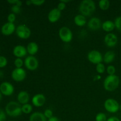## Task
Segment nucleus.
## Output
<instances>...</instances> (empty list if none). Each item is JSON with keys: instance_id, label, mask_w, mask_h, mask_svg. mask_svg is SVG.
Here are the masks:
<instances>
[{"instance_id": "f257e3e1", "label": "nucleus", "mask_w": 121, "mask_h": 121, "mask_svg": "<svg viewBox=\"0 0 121 121\" xmlns=\"http://www.w3.org/2000/svg\"><path fill=\"white\" fill-rule=\"evenodd\" d=\"M95 10V3L92 0H83L79 4V12L85 17L91 16Z\"/></svg>"}, {"instance_id": "f03ea898", "label": "nucleus", "mask_w": 121, "mask_h": 121, "mask_svg": "<svg viewBox=\"0 0 121 121\" xmlns=\"http://www.w3.org/2000/svg\"><path fill=\"white\" fill-rule=\"evenodd\" d=\"M120 80L118 76L109 75L105 78L104 82V88L109 92H113L115 91L119 86Z\"/></svg>"}, {"instance_id": "7ed1b4c3", "label": "nucleus", "mask_w": 121, "mask_h": 121, "mask_svg": "<svg viewBox=\"0 0 121 121\" xmlns=\"http://www.w3.org/2000/svg\"><path fill=\"white\" fill-rule=\"evenodd\" d=\"M22 106L18 102L11 101L5 106V112L8 116L11 117H19L22 113Z\"/></svg>"}, {"instance_id": "20e7f679", "label": "nucleus", "mask_w": 121, "mask_h": 121, "mask_svg": "<svg viewBox=\"0 0 121 121\" xmlns=\"http://www.w3.org/2000/svg\"><path fill=\"white\" fill-rule=\"evenodd\" d=\"M59 35L60 40L65 43H69L73 39V33L69 27H61L59 31Z\"/></svg>"}, {"instance_id": "39448f33", "label": "nucleus", "mask_w": 121, "mask_h": 121, "mask_svg": "<svg viewBox=\"0 0 121 121\" xmlns=\"http://www.w3.org/2000/svg\"><path fill=\"white\" fill-rule=\"evenodd\" d=\"M105 109L110 113H116L119 110V104L117 100L112 98H109L104 103Z\"/></svg>"}, {"instance_id": "423d86ee", "label": "nucleus", "mask_w": 121, "mask_h": 121, "mask_svg": "<svg viewBox=\"0 0 121 121\" xmlns=\"http://www.w3.org/2000/svg\"><path fill=\"white\" fill-rule=\"evenodd\" d=\"M104 57L102 56L100 52L96 50H93L89 52L87 54V59L92 63L95 65H98L101 63L104 60Z\"/></svg>"}, {"instance_id": "0eeeda50", "label": "nucleus", "mask_w": 121, "mask_h": 121, "mask_svg": "<svg viewBox=\"0 0 121 121\" xmlns=\"http://www.w3.org/2000/svg\"><path fill=\"white\" fill-rule=\"evenodd\" d=\"M16 34L21 39H28L31 35V30L26 25H20L15 30Z\"/></svg>"}, {"instance_id": "6e6552de", "label": "nucleus", "mask_w": 121, "mask_h": 121, "mask_svg": "<svg viewBox=\"0 0 121 121\" xmlns=\"http://www.w3.org/2000/svg\"><path fill=\"white\" fill-rule=\"evenodd\" d=\"M39 61L37 59L33 56H28L24 60V65L29 70H35L39 67Z\"/></svg>"}, {"instance_id": "1a4fd4ad", "label": "nucleus", "mask_w": 121, "mask_h": 121, "mask_svg": "<svg viewBox=\"0 0 121 121\" xmlns=\"http://www.w3.org/2000/svg\"><path fill=\"white\" fill-rule=\"evenodd\" d=\"M26 72L22 68H15L11 73L12 79L15 82H22L26 78Z\"/></svg>"}, {"instance_id": "9d476101", "label": "nucleus", "mask_w": 121, "mask_h": 121, "mask_svg": "<svg viewBox=\"0 0 121 121\" xmlns=\"http://www.w3.org/2000/svg\"><path fill=\"white\" fill-rule=\"evenodd\" d=\"M0 92L5 96H11L14 92V87L11 83L7 82H2L0 85Z\"/></svg>"}, {"instance_id": "9b49d317", "label": "nucleus", "mask_w": 121, "mask_h": 121, "mask_svg": "<svg viewBox=\"0 0 121 121\" xmlns=\"http://www.w3.org/2000/svg\"><path fill=\"white\" fill-rule=\"evenodd\" d=\"M104 42L108 47H115L118 43V37L113 33H108L104 38Z\"/></svg>"}, {"instance_id": "f8f14e48", "label": "nucleus", "mask_w": 121, "mask_h": 121, "mask_svg": "<svg viewBox=\"0 0 121 121\" xmlns=\"http://www.w3.org/2000/svg\"><path fill=\"white\" fill-rule=\"evenodd\" d=\"M102 26L101 20L98 17H92L87 22V27L90 30L93 31H96L100 29Z\"/></svg>"}, {"instance_id": "ddd939ff", "label": "nucleus", "mask_w": 121, "mask_h": 121, "mask_svg": "<svg viewBox=\"0 0 121 121\" xmlns=\"http://www.w3.org/2000/svg\"><path fill=\"white\" fill-rule=\"evenodd\" d=\"M46 99L45 96L41 93L35 95L32 98V104L35 107H41L46 103Z\"/></svg>"}, {"instance_id": "4468645a", "label": "nucleus", "mask_w": 121, "mask_h": 121, "mask_svg": "<svg viewBox=\"0 0 121 121\" xmlns=\"http://www.w3.org/2000/svg\"><path fill=\"white\" fill-rule=\"evenodd\" d=\"M16 30L15 26L14 23L7 22L5 23L1 28V32L2 34L5 35H11Z\"/></svg>"}, {"instance_id": "2eb2a0df", "label": "nucleus", "mask_w": 121, "mask_h": 121, "mask_svg": "<svg viewBox=\"0 0 121 121\" xmlns=\"http://www.w3.org/2000/svg\"><path fill=\"white\" fill-rule=\"evenodd\" d=\"M13 54L17 58H22L27 54V48L22 45H17L13 48Z\"/></svg>"}, {"instance_id": "dca6fc26", "label": "nucleus", "mask_w": 121, "mask_h": 121, "mask_svg": "<svg viewBox=\"0 0 121 121\" xmlns=\"http://www.w3.org/2000/svg\"><path fill=\"white\" fill-rule=\"evenodd\" d=\"M61 17V11L57 8L52 9L48 14V20L50 22H57Z\"/></svg>"}, {"instance_id": "f3484780", "label": "nucleus", "mask_w": 121, "mask_h": 121, "mask_svg": "<svg viewBox=\"0 0 121 121\" xmlns=\"http://www.w3.org/2000/svg\"><path fill=\"white\" fill-rule=\"evenodd\" d=\"M17 100L20 104H28L30 100V95L28 92L26 91H21L17 95Z\"/></svg>"}, {"instance_id": "a211bd4d", "label": "nucleus", "mask_w": 121, "mask_h": 121, "mask_svg": "<svg viewBox=\"0 0 121 121\" xmlns=\"http://www.w3.org/2000/svg\"><path fill=\"white\" fill-rule=\"evenodd\" d=\"M30 121H47V118L44 113L40 112H35L30 117Z\"/></svg>"}, {"instance_id": "6ab92c4d", "label": "nucleus", "mask_w": 121, "mask_h": 121, "mask_svg": "<svg viewBox=\"0 0 121 121\" xmlns=\"http://www.w3.org/2000/svg\"><path fill=\"white\" fill-rule=\"evenodd\" d=\"M27 53L31 56H34L39 51V46L35 42H30L28 44L27 46Z\"/></svg>"}, {"instance_id": "aec40b11", "label": "nucleus", "mask_w": 121, "mask_h": 121, "mask_svg": "<svg viewBox=\"0 0 121 121\" xmlns=\"http://www.w3.org/2000/svg\"><path fill=\"white\" fill-rule=\"evenodd\" d=\"M102 28L105 31L109 33V32L112 31L115 29V26L114 22L111 21V20H107L103 22Z\"/></svg>"}, {"instance_id": "412c9836", "label": "nucleus", "mask_w": 121, "mask_h": 121, "mask_svg": "<svg viewBox=\"0 0 121 121\" xmlns=\"http://www.w3.org/2000/svg\"><path fill=\"white\" fill-rule=\"evenodd\" d=\"M74 22L79 27H83L86 24V18L82 14H78L74 18Z\"/></svg>"}, {"instance_id": "4be33fe9", "label": "nucleus", "mask_w": 121, "mask_h": 121, "mask_svg": "<svg viewBox=\"0 0 121 121\" xmlns=\"http://www.w3.org/2000/svg\"><path fill=\"white\" fill-rule=\"evenodd\" d=\"M115 58V54L112 51H108L106 52L104 56V61L105 63L109 64L112 63Z\"/></svg>"}, {"instance_id": "5701e85b", "label": "nucleus", "mask_w": 121, "mask_h": 121, "mask_svg": "<svg viewBox=\"0 0 121 121\" xmlns=\"http://www.w3.org/2000/svg\"><path fill=\"white\" fill-rule=\"evenodd\" d=\"M99 8L103 11H106L110 7V1L108 0H100L99 2Z\"/></svg>"}, {"instance_id": "b1692460", "label": "nucleus", "mask_w": 121, "mask_h": 121, "mask_svg": "<svg viewBox=\"0 0 121 121\" xmlns=\"http://www.w3.org/2000/svg\"><path fill=\"white\" fill-rule=\"evenodd\" d=\"M21 108H22V112L25 114H29L33 111V106L29 104L22 105Z\"/></svg>"}, {"instance_id": "393cba45", "label": "nucleus", "mask_w": 121, "mask_h": 121, "mask_svg": "<svg viewBox=\"0 0 121 121\" xmlns=\"http://www.w3.org/2000/svg\"><path fill=\"white\" fill-rule=\"evenodd\" d=\"M107 119V117L103 112L98 113L95 117L96 121H106Z\"/></svg>"}, {"instance_id": "a878e982", "label": "nucleus", "mask_w": 121, "mask_h": 121, "mask_svg": "<svg viewBox=\"0 0 121 121\" xmlns=\"http://www.w3.org/2000/svg\"><path fill=\"white\" fill-rule=\"evenodd\" d=\"M96 70L97 72H98V73H99V74H102V73H104L105 71V65H104L102 63L98 64V65H96Z\"/></svg>"}, {"instance_id": "bb28decb", "label": "nucleus", "mask_w": 121, "mask_h": 121, "mask_svg": "<svg viewBox=\"0 0 121 121\" xmlns=\"http://www.w3.org/2000/svg\"><path fill=\"white\" fill-rule=\"evenodd\" d=\"M24 64V61L21 58H17L14 60V65L16 68H22V66Z\"/></svg>"}, {"instance_id": "cd10ccee", "label": "nucleus", "mask_w": 121, "mask_h": 121, "mask_svg": "<svg viewBox=\"0 0 121 121\" xmlns=\"http://www.w3.org/2000/svg\"><path fill=\"white\" fill-rule=\"evenodd\" d=\"M115 28L119 31H121V16L118 17L115 20Z\"/></svg>"}, {"instance_id": "c85d7f7f", "label": "nucleus", "mask_w": 121, "mask_h": 121, "mask_svg": "<svg viewBox=\"0 0 121 121\" xmlns=\"http://www.w3.org/2000/svg\"><path fill=\"white\" fill-rule=\"evenodd\" d=\"M106 71H107V73L109 75H114L115 74L116 69L114 66L110 65V66H108L107 69H106Z\"/></svg>"}, {"instance_id": "c756f323", "label": "nucleus", "mask_w": 121, "mask_h": 121, "mask_svg": "<svg viewBox=\"0 0 121 121\" xmlns=\"http://www.w3.org/2000/svg\"><path fill=\"white\" fill-rule=\"evenodd\" d=\"M7 59L5 57L3 56H0V68H3L5 67L7 65Z\"/></svg>"}, {"instance_id": "7c9ffc66", "label": "nucleus", "mask_w": 121, "mask_h": 121, "mask_svg": "<svg viewBox=\"0 0 121 121\" xmlns=\"http://www.w3.org/2000/svg\"><path fill=\"white\" fill-rule=\"evenodd\" d=\"M11 11L14 14H20L21 11V7L17 5H13L11 7Z\"/></svg>"}, {"instance_id": "2f4dec72", "label": "nucleus", "mask_w": 121, "mask_h": 121, "mask_svg": "<svg viewBox=\"0 0 121 121\" xmlns=\"http://www.w3.org/2000/svg\"><path fill=\"white\" fill-rule=\"evenodd\" d=\"M43 113H44V115L45 116V117L48 119L53 117V111H52L51 109H47L45 110Z\"/></svg>"}, {"instance_id": "473e14b6", "label": "nucleus", "mask_w": 121, "mask_h": 121, "mask_svg": "<svg viewBox=\"0 0 121 121\" xmlns=\"http://www.w3.org/2000/svg\"><path fill=\"white\" fill-rule=\"evenodd\" d=\"M15 19H16V16L14 13H10L7 17L8 22H11V23H14V21H15Z\"/></svg>"}, {"instance_id": "72a5a7b5", "label": "nucleus", "mask_w": 121, "mask_h": 121, "mask_svg": "<svg viewBox=\"0 0 121 121\" xmlns=\"http://www.w3.org/2000/svg\"><path fill=\"white\" fill-rule=\"evenodd\" d=\"M7 2L13 5H18L20 7L22 5V1H20V0H8Z\"/></svg>"}, {"instance_id": "f704fd0d", "label": "nucleus", "mask_w": 121, "mask_h": 121, "mask_svg": "<svg viewBox=\"0 0 121 121\" xmlns=\"http://www.w3.org/2000/svg\"><path fill=\"white\" fill-rule=\"evenodd\" d=\"M32 4L35 6H41L45 2L44 0H31Z\"/></svg>"}, {"instance_id": "c9c22d12", "label": "nucleus", "mask_w": 121, "mask_h": 121, "mask_svg": "<svg viewBox=\"0 0 121 121\" xmlns=\"http://www.w3.org/2000/svg\"><path fill=\"white\" fill-rule=\"evenodd\" d=\"M66 4L65 3L60 1V2L58 4L57 8L59 10H60V11H61L64 10V9H65V8H66Z\"/></svg>"}, {"instance_id": "e433bc0d", "label": "nucleus", "mask_w": 121, "mask_h": 121, "mask_svg": "<svg viewBox=\"0 0 121 121\" xmlns=\"http://www.w3.org/2000/svg\"><path fill=\"white\" fill-rule=\"evenodd\" d=\"M6 119V115L4 111L0 108V121H5Z\"/></svg>"}, {"instance_id": "4c0bfd02", "label": "nucleus", "mask_w": 121, "mask_h": 121, "mask_svg": "<svg viewBox=\"0 0 121 121\" xmlns=\"http://www.w3.org/2000/svg\"><path fill=\"white\" fill-rule=\"evenodd\" d=\"M106 121H121L120 119L117 117H111L109 118Z\"/></svg>"}, {"instance_id": "58836bf2", "label": "nucleus", "mask_w": 121, "mask_h": 121, "mask_svg": "<svg viewBox=\"0 0 121 121\" xmlns=\"http://www.w3.org/2000/svg\"><path fill=\"white\" fill-rule=\"evenodd\" d=\"M47 121H60V120L59 119V118H57V117H54V116H53V117H52V118H50V119H48Z\"/></svg>"}, {"instance_id": "ea45409f", "label": "nucleus", "mask_w": 121, "mask_h": 121, "mask_svg": "<svg viewBox=\"0 0 121 121\" xmlns=\"http://www.w3.org/2000/svg\"><path fill=\"white\" fill-rule=\"evenodd\" d=\"M26 3L27 5H32L31 0H28V1H27Z\"/></svg>"}, {"instance_id": "a19ab883", "label": "nucleus", "mask_w": 121, "mask_h": 121, "mask_svg": "<svg viewBox=\"0 0 121 121\" xmlns=\"http://www.w3.org/2000/svg\"><path fill=\"white\" fill-rule=\"evenodd\" d=\"M61 1V2H64V3L66 4L67 2H70V1H69V0H66V1H65V0H62V1Z\"/></svg>"}, {"instance_id": "79ce46f5", "label": "nucleus", "mask_w": 121, "mask_h": 121, "mask_svg": "<svg viewBox=\"0 0 121 121\" xmlns=\"http://www.w3.org/2000/svg\"><path fill=\"white\" fill-rule=\"evenodd\" d=\"M1 99H2V93H1V92H0V102H1Z\"/></svg>"}, {"instance_id": "37998d69", "label": "nucleus", "mask_w": 121, "mask_h": 121, "mask_svg": "<svg viewBox=\"0 0 121 121\" xmlns=\"http://www.w3.org/2000/svg\"><path fill=\"white\" fill-rule=\"evenodd\" d=\"M119 110L121 111V105H119Z\"/></svg>"}, {"instance_id": "c03bdc74", "label": "nucleus", "mask_w": 121, "mask_h": 121, "mask_svg": "<svg viewBox=\"0 0 121 121\" xmlns=\"http://www.w3.org/2000/svg\"></svg>"}, {"instance_id": "a18cd8bd", "label": "nucleus", "mask_w": 121, "mask_h": 121, "mask_svg": "<svg viewBox=\"0 0 121 121\" xmlns=\"http://www.w3.org/2000/svg\"></svg>"}]
</instances>
